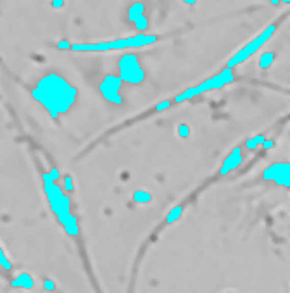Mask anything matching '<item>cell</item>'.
Instances as JSON below:
<instances>
[{
    "label": "cell",
    "instance_id": "cell-7",
    "mask_svg": "<svg viewBox=\"0 0 290 293\" xmlns=\"http://www.w3.org/2000/svg\"><path fill=\"white\" fill-rule=\"evenodd\" d=\"M121 86L123 81L118 78V74H107L99 83V92L104 97V100L109 102L111 105H121L123 104Z\"/></svg>",
    "mask_w": 290,
    "mask_h": 293
},
{
    "label": "cell",
    "instance_id": "cell-16",
    "mask_svg": "<svg viewBox=\"0 0 290 293\" xmlns=\"http://www.w3.org/2000/svg\"><path fill=\"white\" fill-rule=\"evenodd\" d=\"M135 198H137V200H144V202H147V200H149V195H147V193H137V195H135Z\"/></svg>",
    "mask_w": 290,
    "mask_h": 293
},
{
    "label": "cell",
    "instance_id": "cell-17",
    "mask_svg": "<svg viewBox=\"0 0 290 293\" xmlns=\"http://www.w3.org/2000/svg\"><path fill=\"white\" fill-rule=\"evenodd\" d=\"M178 131H181V135L187 136V135H189V126H180V128H178Z\"/></svg>",
    "mask_w": 290,
    "mask_h": 293
},
{
    "label": "cell",
    "instance_id": "cell-15",
    "mask_svg": "<svg viewBox=\"0 0 290 293\" xmlns=\"http://www.w3.org/2000/svg\"><path fill=\"white\" fill-rule=\"evenodd\" d=\"M61 186H62V190H64V192H69V193L74 190V188H73V180H71L69 174L64 176V185H61Z\"/></svg>",
    "mask_w": 290,
    "mask_h": 293
},
{
    "label": "cell",
    "instance_id": "cell-11",
    "mask_svg": "<svg viewBox=\"0 0 290 293\" xmlns=\"http://www.w3.org/2000/svg\"><path fill=\"white\" fill-rule=\"evenodd\" d=\"M12 286L31 290V288L35 286V281H33V278H31V274H28V273H17L16 276L12 278Z\"/></svg>",
    "mask_w": 290,
    "mask_h": 293
},
{
    "label": "cell",
    "instance_id": "cell-20",
    "mask_svg": "<svg viewBox=\"0 0 290 293\" xmlns=\"http://www.w3.org/2000/svg\"><path fill=\"white\" fill-rule=\"evenodd\" d=\"M183 2L187 4V6H194V4L197 2V0H183Z\"/></svg>",
    "mask_w": 290,
    "mask_h": 293
},
{
    "label": "cell",
    "instance_id": "cell-9",
    "mask_svg": "<svg viewBox=\"0 0 290 293\" xmlns=\"http://www.w3.org/2000/svg\"><path fill=\"white\" fill-rule=\"evenodd\" d=\"M128 19L130 23H133L137 26L138 31H145L149 23H147V17H145V7L144 4L140 2H135L133 6L128 9Z\"/></svg>",
    "mask_w": 290,
    "mask_h": 293
},
{
    "label": "cell",
    "instance_id": "cell-1",
    "mask_svg": "<svg viewBox=\"0 0 290 293\" xmlns=\"http://www.w3.org/2000/svg\"><path fill=\"white\" fill-rule=\"evenodd\" d=\"M31 97L42 105L54 121L69 114L78 102V88L64 74L48 71L38 78L37 85L31 88Z\"/></svg>",
    "mask_w": 290,
    "mask_h": 293
},
{
    "label": "cell",
    "instance_id": "cell-6",
    "mask_svg": "<svg viewBox=\"0 0 290 293\" xmlns=\"http://www.w3.org/2000/svg\"><path fill=\"white\" fill-rule=\"evenodd\" d=\"M118 78L123 83L131 86H138L145 81L147 74L140 59L135 54H124L118 59Z\"/></svg>",
    "mask_w": 290,
    "mask_h": 293
},
{
    "label": "cell",
    "instance_id": "cell-19",
    "mask_svg": "<svg viewBox=\"0 0 290 293\" xmlns=\"http://www.w3.org/2000/svg\"><path fill=\"white\" fill-rule=\"evenodd\" d=\"M52 6H54V7H61V6H62V0H54Z\"/></svg>",
    "mask_w": 290,
    "mask_h": 293
},
{
    "label": "cell",
    "instance_id": "cell-18",
    "mask_svg": "<svg viewBox=\"0 0 290 293\" xmlns=\"http://www.w3.org/2000/svg\"><path fill=\"white\" fill-rule=\"evenodd\" d=\"M271 4H273V6H278V4H288L290 0H270Z\"/></svg>",
    "mask_w": 290,
    "mask_h": 293
},
{
    "label": "cell",
    "instance_id": "cell-3",
    "mask_svg": "<svg viewBox=\"0 0 290 293\" xmlns=\"http://www.w3.org/2000/svg\"><path fill=\"white\" fill-rule=\"evenodd\" d=\"M159 40L155 35H145L138 33L133 37H121L109 42H97V43H68L59 42L57 48L61 50H71V52H109V50H131V48H142L154 45Z\"/></svg>",
    "mask_w": 290,
    "mask_h": 293
},
{
    "label": "cell",
    "instance_id": "cell-8",
    "mask_svg": "<svg viewBox=\"0 0 290 293\" xmlns=\"http://www.w3.org/2000/svg\"><path fill=\"white\" fill-rule=\"evenodd\" d=\"M262 180L273 181V183L283 186V188H288L290 186V164H288V161L273 162L271 166H268L266 169L262 171Z\"/></svg>",
    "mask_w": 290,
    "mask_h": 293
},
{
    "label": "cell",
    "instance_id": "cell-21",
    "mask_svg": "<svg viewBox=\"0 0 290 293\" xmlns=\"http://www.w3.org/2000/svg\"><path fill=\"white\" fill-rule=\"evenodd\" d=\"M45 288H47V290H52V288H54V286H52V283H50V281H47V286H45Z\"/></svg>",
    "mask_w": 290,
    "mask_h": 293
},
{
    "label": "cell",
    "instance_id": "cell-5",
    "mask_svg": "<svg viewBox=\"0 0 290 293\" xmlns=\"http://www.w3.org/2000/svg\"><path fill=\"white\" fill-rule=\"evenodd\" d=\"M276 28H278V24H276V23H271L270 26H268V28L262 30L261 33L257 35V37H254V38L251 40V42L245 43V45H244L242 48H240V50H237L233 55L230 57L228 62H226V68H228V69H233V68H237V66L244 64L245 61H249L252 55H256L257 52H259L261 48L265 47L266 43L271 40V37H273V35H275Z\"/></svg>",
    "mask_w": 290,
    "mask_h": 293
},
{
    "label": "cell",
    "instance_id": "cell-14",
    "mask_svg": "<svg viewBox=\"0 0 290 293\" xmlns=\"http://www.w3.org/2000/svg\"><path fill=\"white\" fill-rule=\"evenodd\" d=\"M0 266L6 271H12V264L11 260H9V257L6 255V252L2 250V247H0Z\"/></svg>",
    "mask_w": 290,
    "mask_h": 293
},
{
    "label": "cell",
    "instance_id": "cell-13",
    "mask_svg": "<svg viewBox=\"0 0 290 293\" xmlns=\"http://www.w3.org/2000/svg\"><path fill=\"white\" fill-rule=\"evenodd\" d=\"M181 212H183V207H181V206H176L175 209H171V212H169L168 217H166V223H168V224L175 223L178 217L181 216Z\"/></svg>",
    "mask_w": 290,
    "mask_h": 293
},
{
    "label": "cell",
    "instance_id": "cell-2",
    "mask_svg": "<svg viewBox=\"0 0 290 293\" xmlns=\"http://www.w3.org/2000/svg\"><path fill=\"white\" fill-rule=\"evenodd\" d=\"M42 178H43V188H45L48 206H50L54 216L57 217L59 224L64 228V231L68 233L69 237H78L80 226H78L76 216L71 211V200L64 190H62V186L57 183L59 172H57L56 167H52V169L45 172Z\"/></svg>",
    "mask_w": 290,
    "mask_h": 293
},
{
    "label": "cell",
    "instance_id": "cell-4",
    "mask_svg": "<svg viewBox=\"0 0 290 293\" xmlns=\"http://www.w3.org/2000/svg\"><path fill=\"white\" fill-rule=\"evenodd\" d=\"M233 79H235L233 69L225 68V69H221V73L214 74V76L204 79V81L199 83V85H195V86H192V88H187L185 92H181L180 95L175 97V100H171V105L173 104H180V102H185V100H190V99H195V97L204 95L206 92L220 90V88L230 85Z\"/></svg>",
    "mask_w": 290,
    "mask_h": 293
},
{
    "label": "cell",
    "instance_id": "cell-10",
    "mask_svg": "<svg viewBox=\"0 0 290 293\" xmlns=\"http://www.w3.org/2000/svg\"><path fill=\"white\" fill-rule=\"evenodd\" d=\"M242 150L240 149H235L233 152L230 154V157L226 159L225 162H223V167H221V171H220V174H226V172H230V171H233L235 167H239V164L242 162Z\"/></svg>",
    "mask_w": 290,
    "mask_h": 293
},
{
    "label": "cell",
    "instance_id": "cell-12",
    "mask_svg": "<svg viewBox=\"0 0 290 293\" xmlns=\"http://www.w3.org/2000/svg\"><path fill=\"white\" fill-rule=\"evenodd\" d=\"M273 61H275V54H273V52H266V54H262V57L259 59L261 69H268L271 64H273Z\"/></svg>",
    "mask_w": 290,
    "mask_h": 293
}]
</instances>
